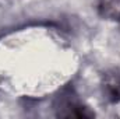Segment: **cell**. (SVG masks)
<instances>
[{"instance_id": "obj_3", "label": "cell", "mask_w": 120, "mask_h": 119, "mask_svg": "<svg viewBox=\"0 0 120 119\" xmlns=\"http://www.w3.org/2000/svg\"><path fill=\"white\" fill-rule=\"evenodd\" d=\"M96 10L103 20L120 21V0H98Z\"/></svg>"}, {"instance_id": "obj_1", "label": "cell", "mask_w": 120, "mask_h": 119, "mask_svg": "<svg viewBox=\"0 0 120 119\" xmlns=\"http://www.w3.org/2000/svg\"><path fill=\"white\" fill-rule=\"evenodd\" d=\"M55 108H56V115L60 118H92L95 116V114L90 111V108L85 107L77 98V95H74L70 91L63 92L60 94V97H57Z\"/></svg>"}, {"instance_id": "obj_2", "label": "cell", "mask_w": 120, "mask_h": 119, "mask_svg": "<svg viewBox=\"0 0 120 119\" xmlns=\"http://www.w3.org/2000/svg\"><path fill=\"white\" fill-rule=\"evenodd\" d=\"M103 94L110 102L120 101V71L106 73L103 77Z\"/></svg>"}]
</instances>
